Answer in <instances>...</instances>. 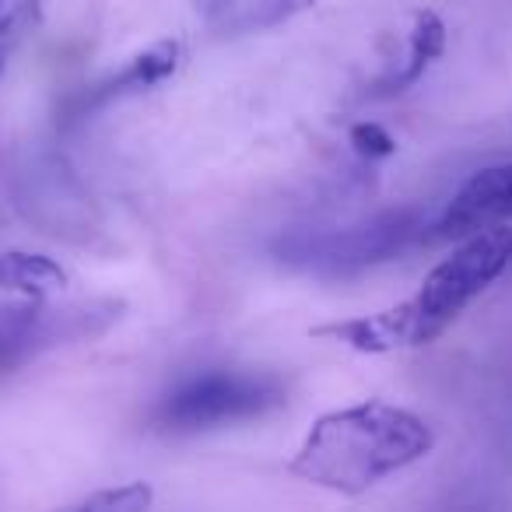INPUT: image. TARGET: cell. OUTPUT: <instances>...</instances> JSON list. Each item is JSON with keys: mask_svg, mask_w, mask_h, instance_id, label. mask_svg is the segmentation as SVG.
Here are the masks:
<instances>
[{"mask_svg": "<svg viewBox=\"0 0 512 512\" xmlns=\"http://www.w3.org/2000/svg\"><path fill=\"white\" fill-rule=\"evenodd\" d=\"M512 264V228L491 225L481 232L460 239L453 256L428 271L421 288L411 299L397 302L390 309H379L355 320L323 323L313 337L355 348L362 355H386V351H407L432 344L474 306Z\"/></svg>", "mask_w": 512, "mask_h": 512, "instance_id": "cell-1", "label": "cell"}, {"mask_svg": "<svg viewBox=\"0 0 512 512\" xmlns=\"http://www.w3.org/2000/svg\"><path fill=\"white\" fill-rule=\"evenodd\" d=\"M435 432L421 414L386 400H362L313 421L288 474L337 495H362L425 460Z\"/></svg>", "mask_w": 512, "mask_h": 512, "instance_id": "cell-2", "label": "cell"}, {"mask_svg": "<svg viewBox=\"0 0 512 512\" xmlns=\"http://www.w3.org/2000/svg\"><path fill=\"white\" fill-rule=\"evenodd\" d=\"M285 404V386L267 372L207 369L186 376L151 411V428L169 435H197L211 428L264 418Z\"/></svg>", "mask_w": 512, "mask_h": 512, "instance_id": "cell-3", "label": "cell"}, {"mask_svg": "<svg viewBox=\"0 0 512 512\" xmlns=\"http://www.w3.org/2000/svg\"><path fill=\"white\" fill-rule=\"evenodd\" d=\"M428 235V225L421 211L404 207V211H386L372 221L351 228H330V232L313 235H292L281 242L278 253L288 264L302 267V271L323 274V278H344V274H358L379 267L404 249H411L418 239Z\"/></svg>", "mask_w": 512, "mask_h": 512, "instance_id": "cell-4", "label": "cell"}, {"mask_svg": "<svg viewBox=\"0 0 512 512\" xmlns=\"http://www.w3.org/2000/svg\"><path fill=\"white\" fill-rule=\"evenodd\" d=\"M512 221V162L481 169L460 186L442 218L428 225L432 239H467L491 225Z\"/></svg>", "mask_w": 512, "mask_h": 512, "instance_id": "cell-5", "label": "cell"}, {"mask_svg": "<svg viewBox=\"0 0 512 512\" xmlns=\"http://www.w3.org/2000/svg\"><path fill=\"white\" fill-rule=\"evenodd\" d=\"M179 57H183V46H179L176 39H162V43L137 53V57L130 60L127 67H120L109 81L95 85L92 92L85 95V102L88 106H102V102H113V99H120V95L148 92V88L162 85L165 78L176 74Z\"/></svg>", "mask_w": 512, "mask_h": 512, "instance_id": "cell-6", "label": "cell"}, {"mask_svg": "<svg viewBox=\"0 0 512 512\" xmlns=\"http://www.w3.org/2000/svg\"><path fill=\"white\" fill-rule=\"evenodd\" d=\"M71 274L43 253H25V249H8L0 253V292H15L22 299H50L64 292Z\"/></svg>", "mask_w": 512, "mask_h": 512, "instance_id": "cell-7", "label": "cell"}, {"mask_svg": "<svg viewBox=\"0 0 512 512\" xmlns=\"http://www.w3.org/2000/svg\"><path fill=\"white\" fill-rule=\"evenodd\" d=\"M446 53V25L435 11H421L414 18V29H411V39H407V57H404V67L393 71L386 81H379L383 92L379 95H397V92H407L411 85H418L425 78V71L435 64V60Z\"/></svg>", "mask_w": 512, "mask_h": 512, "instance_id": "cell-8", "label": "cell"}, {"mask_svg": "<svg viewBox=\"0 0 512 512\" xmlns=\"http://www.w3.org/2000/svg\"><path fill=\"white\" fill-rule=\"evenodd\" d=\"M316 0H246L232 11L228 25L232 29H274V25L292 22L295 15L313 8Z\"/></svg>", "mask_w": 512, "mask_h": 512, "instance_id": "cell-9", "label": "cell"}, {"mask_svg": "<svg viewBox=\"0 0 512 512\" xmlns=\"http://www.w3.org/2000/svg\"><path fill=\"white\" fill-rule=\"evenodd\" d=\"M155 502V491L144 481H130L120 488H102L81 498L78 505H67L64 512H148Z\"/></svg>", "mask_w": 512, "mask_h": 512, "instance_id": "cell-10", "label": "cell"}, {"mask_svg": "<svg viewBox=\"0 0 512 512\" xmlns=\"http://www.w3.org/2000/svg\"><path fill=\"white\" fill-rule=\"evenodd\" d=\"M39 18V0H0V74Z\"/></svg>", "mask_w": 512, "mask_h": 512, "instance_id": "cell-11", "label": "cell"}, {"mask_svg": "<svg viewBox=\"0 0 512 512\" xmlns=\"http://www.w3.org/2000/svg\"><path fill=\"white\" fill-rule=\"evenodd\" d=\"M348 144L362 158H369V162H376V158H390L393 151H397V137H393L390 130H386L383 123H376V120L355 123V127H351V134H348Z\"/></svg>", "mask_w": 512, "mask_h": 512, "instance_id": "cell-12", "label": "cell"}, {"mask_svg": "<svg viewBox=\"0 0 512 512\" xmlns=\"http://www.w3.org/2000/svg\"><path fill=\"white\" fill-rule=\"evenodd\" d=\"M214 4H232V0H214Z\"/></svg>", "mask_w": 512, "mask_h": 512, "instance_id": "cell-13", "label": "cell"}]
</instances>
